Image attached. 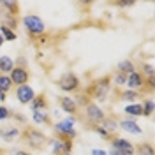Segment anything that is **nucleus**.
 <instances>
[{"label": "nucleus", "mask_w": 155, "mask_h": 155, "mask_svg": "<svg viewBox=\"0 0 155 155\" xmlns=\"http://www.w3.org/2000/svg\"><path fill=\"white\" fill-rule=\"evenodd\" d=\"M107 155H125V153H124V152H120V150H115V148H111V152H109Z\"/></svg>", "instance_id": "32"}, {"label": "nucleus", "mask_w": 155, "mask_h": 155, "mask_svg": "<svg viewBox=\"0 0 155 155\" xmlns=\"http://www.w3.org/2000/svg\"><path fill=\"white\" fill-rule=\"evenodd\" d=\"M53 129L58 132L60 137H64V139H72V137H76V130H74V118H67V120H60L57 122Z\"/></svg>", "instance_id": "3"}, {"label": "nucleus", "mask_w": 155, "mask_h": 155, "mask_svg": "<svg viewBox=\"0 0 155 155\" xmlns=\"http://www.w3.org/2000/svg\"><path fill=\"white\" fill-rule=\"evenodd\" d=\"M49 143H51L55 155H71V152H72V139L58 137V139H49Z\"/></svg>", "instance_id": "6"}, {"label": "nucleus", "mask_w": 155, "mask_h": 155, "mask_svg": "<svg viewBox=\"0 0 155 155\" xmlns=\"http://www.w3.org/2000/svg\"><path fill=\"white\" fill-rule=\"evenodd\" d=\"M85 115H87V120L92 125H97V124L104 118L102 109L97 106V104H94V102H88L87 106H85Z\"/></svg>", "instance_id": "7"}, {"label": "nucleus", "mask_w": 155, "mask_h": 155, "mask_svg": "<svg viewBox=\"0 0 155 155\" xmlns=\"http://www.w3.org/2000/svg\"><path fill=\"white\" fill-rule=\"evenodd\" d=\"M134 153L137 155H153V146L150 143H141L137 145V150H134Z\"/></svg>", "instance_id": "22"}, {"label": "nucleus", "mask_w": 155, "mask_h": 155, "mask_svg": "<svg viewBox=\"0 0 155 155\" xmlns=\"http://www.w3.org/2000/svg\"><path fill=\"white\" fill-rule=\"evenodd\" d=\"M137 97H139V94H137V92H134V90H125V92H122V94H120V99H124V101H129V102L136 101Z\"/></svg>", "instance_id": "25"}, {"label": "nucleus", "mask_w": 155, "mask_h": 155, "mask_svg": "<svg viewBox=\"0 0 155 155\" xmlns=\"http://www.w3.org/2000/svg\"><path fill=\"white\" fill-rule=\"evenodd\" d=\"M0 34H2L4 41H14V39H16V34L11 28H7V25H2V27H0Z\"/></svg>", "instance_id": "24"}, {"label": "nucleus", "mask_w": 155, "mask_h": 155, "mask_svg": "<svg viewBox=\"0 0 155 155\" xmlns=\"http://www.w3.org/2000/svg\"><path fill=\"white\" fill-rule=\"evenodd\" d=\"M143 69H145V72H146L150 78H153V65H152V64H146Z\"/></svg>", "instance_id": "30"}, {"label": "nucleus", "mask_w": 155, "mask_h": 155, "mask_svg": "<svg viewBox=\"0 0 155 155\" xmlns=\"http://www.w3.org/2000/svg\"><path fill=\"white\" fill-rule=\"evenodd\" d=\"M11 88H12V81H11L9 76H4V74H0V92H9Z\"/></svg>", "instance_id": "23"}, {"label": "nucleus", "mask_w": 155, "mask_h": 155, "mask_svg": "<svg viewBox=\"0 0 155 155\" xmlns=\"http://www.w3.org/2000/svg\"><path fill=\"white\" fill-rule=\"evenodd\" d=\"M116 69H118V72H122V74H130V72H134L136 67H134V64L130 62V60H122L118 65H116Z\"/></svg>", "instance_id": "19"}, {"label": "nucleus", "mask_w": 155, "mask_h": 155, "mask_svg": "<svg viewBox=\"0 0 155 155\" xmlns=\"http://www.w3.org/2000/svg\"><path fill=\"white\" fill-rule=\"evenodd\" d=\"M111 79L115 81L116 87H122V85H125V83H127V76H125V74H122V72H116L115 78H111Z\"/></svg>", "instance_id": "27"}, {"label": "nucleus", "mask_w": 155, "mask_h": 155, "mask_svg": "<svg viewBox=\"0 0 155 155\" xmlns=\"http://www.w3.org/2000/svg\"><path fill=\"white\" fill-rule=\"evenodd\" d=\"M109 88H111V76H104V78H101V79H97V81H94L85 92H87V95H90L92 99L106 101L107 94H109Z\"/></svg>", "instance_id": "2"}, {"label": "nucleus", "mask_w": 155, "mask_h": 155, "mask_svg": "<svg viewBox=\"0 0 155 155\" xmlns=\"http://www.w3.org/2000/svg\"><path fill=\"white\" fill-rule=\"evenodd\" d=\"M127 87L130 88V90H137V88H143L145 87V78H143V74H139L137 71H134V72H130V74H127Z\"/></svg>", "instance_id": "12"}, {"label": "nucleus", "mask_w": 155, "mask_h": 155, "mask_svg": "<svg viewBox=\"0 0 155 155\" xmlns=\"http://www.w3.org/2000/svg\"><path fill=\"white\" fill-rule=\"evenodd\" d=\"M141 106H143V115L152 116V113H153V101H152V99H146Z\"/></svg>", "instance_id": "26"}, {"label": "nucleus", "mask_w": 155, "mask_h": 155, "mask_svg": "<svg viewBox=\"0 0 155 155\" xmlns=\"http://www.w3.org/2000/svg\"><path fill=\"white\" fill-rule=\"evenodd\" d=\"M16 97H18V101L21 104H30V102L34 101V97H35V92H34L32 87H28V85H21V87H18V90H16Z\"/></svg>", "instance_id": "10"}, {"label": "nucleus", "mask_w": 155, "mask_h": 155, "mask_svg": "<svg viewBox=\"0 0 155 155\" xmlns=\"http://www.w3.org/2000/svg\"><path fill=\"white\" fill-rule=\"evenodd\" d=\"M19 136H21V141L27 146H30L32 150H42L49 141L48 137L44 136V132H41L35 127H25L19 132Z\"/></svg>", "instance_id": "1"}, {"label": "nucleus", "mask_w": 155, "mask_h": 155, "mask_svg": "<svg viewBox=\"0 0 155 155\" xmlns=\"http://www.w3.org/2000/svg\"><path fill=\"white\" fill-rule=\"evenodd\" d=\"M0 101H5V94L4 92H0Z\"/></svg>", "instance_id": "35"}, {"label": "nucleus", "mask_w": 155, "mask_h": 155, "mask_svg": "<svg viewBox=\"0 0 155 155\" xmlns=\"http://www.w3.org/2000/svg\"><path fill=\"white\" fill-rule=\"evenodd\" d=\"M11 81H12V85L16 83L18 87H21V85H27V81H28V78H30V74H28V71L25 67H16L11 71Z\"/></svg>", "instance_id": "8"}, {"label": "nucleus", "mask_w": 155, "mask_h": 155, "mask_svg": "<svg viewBox=\"0 0 155 155\" xmlns=\"http://www.w3.org/2000/svg\"><path fill=\"white\" fill-rule=\"evenodd\" d=\"M19 136V130L16 127H2L0 129V137L5 139V141H14Z\"/></svg>", "instance_id": "16"}, {"label": "nucleus", "mask_w": 155, "mask_h": 155, "mask_svg": "<svg viewBox=\"0 0 155 155\" xmlns=\"http://www.w3.org/2000/svg\"><path fill=\"white\" fill-rule=\"evenodd\" d=\"M23 27L27 28L30 35H39V34H42L44 32V21L39 18V16H34V14H28V16H25L23 18Z\"/></svg>", "instance_id": "4"}, {"label": "nucleus", "mask_w": 155, "mask_h": 155, "mask_svg": "<svg viewBox=\"0 0 155 155\" xmlns=\"http://www.w3.org/2000/svg\"><path fill=\"white\" fill-rule=\"evenodd\" d=\"M116 5H120V7H130V5H134V2H116Z\"/></svg>", "instance_id": "31"}, {"label": "nucleus", "mask_w": 155, "mask_h": 155, "mask_svg": "<svg viewBox=\"0 0 155 155\" xmlns=\"http://www.w3.org/2000/svg\"><path fill=\"white\" fill-rule=\"evenodd\" d=\"M124 111L129 116H143V106L141 104H129Z\"/></svg>", "instance_id": "21"}, {"label": "nucleus", "mask_w": 155, "mask_h": 155, "mask_svg": "<svg viewBox=\"0 0 155 155\" xmlns=\"http://www.w3.org/2000/svg\"><path fill=\"white\" fill-rule=\"evenodd\" d=\"M14 69V62L9 57H0V74L2 72H11Z\"/></svg>", "instance_id": "20"}, {"label": "nucleus", "mask_w": 155, "mask_h": 155, "mask_svg": "<svg viewBox=\"0 0 155 155\" xmlns=\"http://www.w3.org/2000/svg\"><path fill=\"white\" fill-rule=\"evenodd\" d=\"M92 155H107L104 150H92Z\"/></svg>", "instance_id": "34"}, {"label": "nucleus", "mask_w": 155, "mask_h": 155, "mask_svg": "<svg viewBox=\"0 0 155 155\" xmlns=\"http://www.w3.org/2000/svg\"><path fill=\"white\" fill-rule=\"evenodd\" d=\"M4 44V37H2V34H0V46Z\"/></svg>", "instance_id": "36"}, {"label": "nucleus", "mask_w": 155, "mask_h": 155, "mask_svg": "<svg viewBox=\"0 0 155 155\" xmlns=\"http://www.w3.org/2000/svg\"><path fill=\"white\" fill-rule=\"evenodd\" d=\"M34 122L35 124H49V113L46 109H37V111H34Z\"/></svg>", "instance_id": "18"}, {"label": "nucleus", "mask_w": 155, "mask_h": 155, "mask_svg": "<svg viewBox=\"0 0 155 155\" xmlns=\"http://www.w3.org/2000/svg\"><path fill=\"white\" fill-rule=\"evenodd\" d=\"M30 107H32V111H37V109H46V107H48L46 97H44V95H35V97H34V101L30 102Z\"/></svg>", "instance_id": "17"}, {"label": "nucleus", "mask_w": 155, "mask_h": 155, "mask_svg": "<svg viewBox=\"0 0 155 155\" xmlns=\"http://www.w3.org/2000/svg\"><path fill=\"white\" fill-rule=\"evenodd\" d=\"M97 125H101L104 130H106V132H109V134H113L115 130H118V129H120V127H118V122H116V120H113L111 116H104V118H102Z\"/></svg>", "instance_id": "14"}, {"label": "nucleus", "mask_w": 155, "mask_h": 155, "mask_svg": "<svg viewBox=\"0 0 155 155\" xmlns=\"http://www.w3.org/2000/svg\"><path fill=\"white\" fill-rule=\"evenodd\" d=\"M58 102H60V107L62 111H65L69 115H76L78 113V104L72 97H67V95H60L58 97Z\"/></svg>", "instance_id": "11"}, {"label": "nucleus", "mask_w": 155, "mask_h": 155, "mask_svg": "<svg viewBox=\"0 0 155 155\" xmlns=\"http://www.w3.org/2000/svg\"><path fill=\"white\" fill-rule=\"evenodd\" d=\"M0 7L5 9V14L9 18H16L19 12V4L18 2H0Z\"/></svg>", "instance_id": "15"}, {"label": "nucleus", "mask_w": 155, "mask_h": 155, "mask_svg": "<svg viewBox=\"0 0 155 155\" xmlns=\"http://www.w3.org/2000/svg\"><path fill=\"white\" fill-rule=\"evenodd\" d=\"M92 129H94V132H97L99 136H102V137H106V139H109V137H111V134H109V132H106V130H104L101 125H92Z\"/></svg>", "instance_id": "28"}, {"label": "nucleus", "mask_w": 155, "mask_h": 155, "mask_svg": "<svg viewBox=\"0 0 155 155\" xmlns=\"http://www.w3.org/2000/svg\"><path fill=\"white\" fill-rule=\"evenodd\" d=\"M58 87L64 92H78L79 90V78L74 72H65L58 79Z\"/></svg>", "instance_id": "5"}, {"label": "nucleus", "mask_w": 155, "mask_h": 155, "mask_svg": "<svg viewBox=\"0 0 155 155\" xmlns=\"http://www.w3.org/2000/svg\"><path fill=\"white\" fill-rule=\"evenodd\" d=\"M118 127L120 129H124L125 132H129V134H143V130H141V127L136 124L134 120H130V118H125V120H122L120 124H118Z\"/></svg>", "instance_id": "13"}, {"label": "nucleus", "mask_w": 155, "mask_h": 155, "mask_svg": "<svg viewBox=\"0 0 155 155\" xmlns=\"http://www.w3.org/2000/svg\"><path fill=\"white\" fill-rule=\"evenodd\" d=\"M0 155H4V152H2V150H0Z\"/></svg>", "instance_id": "37"}, {"label": "nucleus", "mask_w": 155, "mask_h": 155, "mask_svg": "<svg viewBox=\"0 0 155 155\" xmlns=\"http://www.w3.org/2000/svg\"><path fill=\"white\" fill-rule=\"evenodd\" d=\"M11 116H12V113H11L9 107L0 106V120H7V118H11Z\"/></svg>", "instance_id": "29"}, {"label": "nucleus", "mask_w": 155, "mask_h": 155, "mask_svg": "<svg viewBox=\"0 0 155 155\" xmlns=\"http://www.w3.org/2000/svg\"><path fill=\"white\" fill-rule=\"evenodd\" d=\"M111 148L115 150H120L125 155H134L136 146L129 141V139H124V137H116V139H111Z\"/></svg>", "instance_id": "9"}, {"label": "nucleus", "mask_w": 155, "mask_h": 155, "mask_svg": "<svg viewBox=\"0 0 155 155\" xmlns=\"http://www.w3.org/2000/svg\"><path fill=\"white\" fill-rule=\"evenodd\" d=\"M12 155H34V153H28V152H23V150H16V152H12Z\"/></svg>", "instance_id": "33"}]
</instances>
